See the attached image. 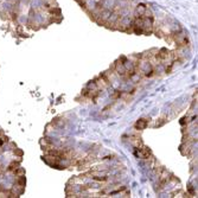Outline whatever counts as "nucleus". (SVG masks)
Wrapping results in <instances>:
<instances>
[{
	"label": "nucleus",
	"instance_id": "nucleus-1",
	"mask_svg": "<svg viewBox=\"0 0 198 198\" xmlns=\"http://www.w3.org/2000/svg\"><path fill=\"white\" fill-rule=\"evenodd\" d=\"M146 125H147V122L145 120H139L138 122H137V127H138L139 129H142V128H145L146 127Z\"/></svg>",
	"mask_w": 198,
	"mask_h": 198
}]
</instances>
